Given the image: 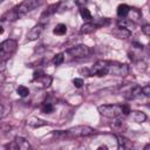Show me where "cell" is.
<instances>
[{
	"label": "cell",
	"instance_id": "6da1fadb",
	"mask_svg": "<svg viewBox=\"0 0 150 150\" xmlns=\"http://www.w3.org/2000/svg\"><path fill=\"white\" fill-rule=\"evenodd\" d=\"M64 134L67 137H89L95 136L97 131L89 125H75L64 131Z\"/></svg>",
	"mask_w": 150,
	"mask_h": 150
},
{
	"label": "cell",
	"instance_id": "7a4b0ae2",
	"mask_svg": "<svg viewBox=\"0 0 150 150\" xmlns=\"http://www.w3.org/2000/svg\"><path fill=\"white\" fill-rule=\"evenodd\" d=\"M42 4V0H23L21 4H19L16 7H14L13 13L14 16H22L29 12H32L33 9H35L36 7H39Z\"/></svg>",
	"mask_w": 150,
	"mask_h": 150
},
{
	"label": "cell",
	"instance_id": "3957f363",
	"mask_svg": "<svg viewBox=\"0 0 150 150\" xmlns=\"http://www.w3.org/2000/svg\"><path fill=\"white\" fill-rule=\"evenodd\" d=\"M100 115L107 118H117L122 115V107L120 104H102L97 108Z\"/></svg>",
	"mask_w": 150,
	"mask_h": 150
},
{
	"label": "cell",
	"instance_id": "277c9868",
	"mask_svg": "<svg viewBox=\"0 0 150 150\" xmlns=\"http://www.w3.org/2000/svg\"><path fill=\"white\" fill-rule=\"evenodd\" d=\"M129 73H130V68L127 63L110 61L108 74H110L112 76H117V77H125L127 75H129Z\"/></svg>",
	"mask_w": 150,
	"mask_h": 150
},
{
	"label": "cell",
	"instance_id": "5b68a950",
	"mask_svg": "<svg viewBox=\"0 0 150 150\" xmlns=\"http://www.w3.org/2000/svg\"><path fill=\"white\" fill-rule=\"evenodd\" d=\"M16 47H18V43L13 39H7L2 41L0 43V61H4L8 59L11 55H13L14 52L16 50Z\"/></svg>",
	"mask_w": 150,
	"mask_h": 150
},
{
	"label": "cell",
	"instance_id": "8992f818",
	"mask_svg": "<svg viewBox=\"0 0 150 150\" xmlns=\"http://www.w3.org/2000/svg\"><path fill=\"white\" fill-rule=\"evenodd\" d=\"M109 63L110 61H107V60H98L96 61L91 68L89 69V73H90V76L93 75H96V76H104L108 74V70H109Z\"/></svg>",
	"mask_w": 150,
	"mask_h": 150
},
{
	"label": "cell",
	"instance_id": "52a82bcc",
	"mask_svg": "<svg viewBox=\"0 0 150 150\" xmlns=\"http://www.w3.org/2000/svg\"><path fill=\"white\" fill-rule=\"evenodd\" d=\"M67 54H69L74 59H83L90 54V48L86 45H77L69 48L67 50Z\"/></svg>",
	"mask_w": 150,
	"mask_h": 150
},
{
	"label": "cell",
	"instance_id": "ba28073f",
	"mask_svg": "<svg viewBox=\"0 0 150 150\" xmlns=\"http://www.w3.org/2000/svg\"><path fill=\"white\" fill-rule=\"evenodd\" d=\"M6 148L14 149V150H29L32 146H30L29 142L26 138L20 137V136H16V137H14L13 142L11 144H8Z\"/></svg>",
	"mask_w": 150,
	"mask_h": 150
},
{
	"label": "cell",
	"instance_id": "9c48e42d",
	"mask_svg": "<svg viewBox=\"0 0 150 150\" xmlns=\"http://www.w3.org/2000/svg\"><path fill=\"white\" fill-rule=\"evenodd\" d=\"M143 94H142V87L137 86V84H130L128 86V88L123 91V96L127 98V100H135V98H138L141 97Z\"/></svg>",
	"mask_w": 150,
	"mask_h": 150
},
{
	"label": "cell",
	"instance_id": "30bf717a",
	"mask_svg": "<svg viewBox=\"0 0 150 150\" xmlns=\"http://www.w3.org/2000/svg\"><path fill=\"white\" fill-rule=\"evenodd\" d=\"M52 77L49 76V75H47V74H45V73H42V71H36V73H34V79H33V81L35 82V83H38L41 88H47V87H49L50 86V83H52Z\"/></svg>",
	"mask_w": 150,
	"mask_h": 150
},
{
	"label": "cell",
	"instance_id": "8fae6325",
	"mask_svg": "<svg viewBox=\"0 0 150 150\" xmlns=\"http://www.w3.org/2000/svg\"><path fill=\"white\" fill-rule=\"evenodd\" d=\"M43 32V26L42 25H38V26H34L28 33H27V40L28 41H34V40H38L41 34Z\"/></svg>",
	"mask_w": 150,
	"mask_h": 150
},
{
	"label": "cell",
	"instance_id": "7c38bea8",
	"mask_svg": "<svg viewBox=\"0 0 150 150\" xmlns=\"http://www.w3.org/2000/svg\"><path fill=\"white\" fill-rule=\"evenodd\" d=\"M131 120L136 123H143L145 120H146V115L143 112V111H138V110H135V111H131L129 112Z\"/></svg>",
	"mask_w": 150,
	"mask_h": 150
},
{
	"label": "cell",
	"instance_id": "4fadbf2b",
	"mask_svg": "<svg viewBox=\"0 0 150 150\" xmlns=\"http://www.w3.org/2000/svg\"><path fill=\"white\" fill-rule=\"evenodd\" d=\"M97 29V26L95 22H86L81 26L80 28V33L81 34H90L93 32H95Z\"/></svg>",
	"mask_w": 150,
	"mask_h": 150
},
{
	"label": "cell",
	"instance_id": "5bb4252c",
	"mask_svg": "<svg viewBox=\"0 0 150 150\" xmlns=\"http://www.w3.org/2000/svg\"><path fill=\"white\" fill-rule=\"evenodd\" d=\"M112 34L118 38V39H125V38H129L131 32L127 28H123V27H117L115 30H112Z\"/></svg>",
	"mask_w": 150,
	"mask_h": 150
},
{
	"label": "cell",
	"instance_id": "9a60e30c",
	"mask_svg": "<svg viewBox=\"0 0 150 150\" xmlns=\"http://www.w3.org/2000/svg\"><path fill=\"white\" fill-rule=\"evenodd\" d=\"M27 124L32 128H40V127H43V125H48V122H46L43 120H40V118H36V117H30L27 121Z\"/></svg>",
	"mask_w": 150,
	"mask_h": 150
},
{
	"label": "cell",
	"instance_id": "2e32d148",
	"mask_svg": "<svg viewBox=\"0 0 150 150\" xmlns=\"http://www.w3.org/2000/svg\"><path fill=\"white\" fill-rule=\"evenodd\" d=\"M116 138H117V143H118V149H129L132 146L131 142L128 138H125L121 135H117Z\"/></svg>",
	"mask_w": 150,
	"mask_h": 150
},
{
	"label": "cell",
	"instance_id": "e0dca14e",
	"mask_svg": "<svg viewBox=\"0 0 150 150\" xmlns=\"http://www.w3.org/2000/svg\"><path fill=\"white\" fill-rule=\"evenodd\" d=\"M130 13V7L125 4H122L117 7V15L118 18H127L128 14Z\"/></svg>",
	"mask_w": 150,
	"mask_h": 150
},
{
	"label": "cell",
	"instance_id": "ac0fdd59",
	"mask_svg": "<svg viewBox=\"0 0 150 150\" xmlns=\"http://www.w3.org/2000/svg\"><path fill=\"white\" fill-rule=\"evenodd\" d=\"M111 128L115 130V131H118V132H123L125 129H127V125L123 123V121H115L112 124H111Z\"/></svg>",
	"mask_w": 150,
	"mask_h": 150
},
{
	"label": "cell",
	"instance_id": "d6986e66",
	"mask_svg": "<svg viewBox=\"0 0 150 150\" xmlns=\"http://www.w3.org/2000/svg\"><path fill=\"white\" fill-rule=\"evenodd\" d=\"M53 33L55 35H64L67 33V26L63 23H59L55 26V28L53 29Z\"/></svg>",
	"mask_w": 150,
	"mask_h": 150
},
{
	"label": "cell",
	"instance_id": "ffe728a7",
	"mask_svg": "<svg viewBox=\"0 0 150 150\" xmlns=\"http://www.w3.org/2000/svg\"><path fill=\"white\" fill-rule=\"evenodd\" d=\"M57 7H59V4H54V5H50V6L48 7V9H47V11H45V12L42 13L41 18H45V16H49V15L54 14V13L56 12Z\"/></svg>",
	"mask_w": 150,
	"mask_h": 150
},
{
	"label": "cell",
	"instance_id": "44dd1931",
	"mask_svg": "<svg viewBox=\"0 0 150 150\" xmlns=\"http://www.w3.org/2000/svg\"><path fill=\"white\" fill-rule=\"evenodd\" d=\"M80 15H81L82 19H84V20H91V13H90V11H89L88 8H86V7H81V8H80Z\"/></svg>",
	"mask_w": 150,
	"mask_h": 150
},
{
	"label": "cell",
	"instance_id": "7402d4cb",
	"mask_svg": "<svg viewBox=\"0 0 150 150\" xmlns=\"http://www.w3.org/2000/svg\"><path fill=\"white\" fill-rule=\"evenodd\" d=\"M117 25H118V27H123V28H127V29H129L130 26L134 27V22H132L131 20H127V19L120 20V21L117 22ZM129 30H130V29H129Z\"/></svg>",
	"mask_w": 150,
	"mask_h": 150
},
{
	"label": "cell",
	"instance_id": "603a6c76",
	"mask_svg": "<svg viewBox=\"0 0 150 150\" xmlns=\"http://www.w3.org/2000/svg\"><path fill=\"white\" fill-rule=\"evenodd\" d=\"M16 93H18L19 96L26 97V96L29 94V89H28L27 87H25V86H19V87L16 88Z\"/></svg>",
	"mask_w": 150,
	"mask_h": 150
},
{
	"label": "cell",
	"instance_id": "cb8c5ba5",
	"mask_svg": "<svg viewBox=\"0 0 150 150\" xmlns=\"http://www.w3.org/2000/svg\"><path fill=\"white\" fill-rule=\"evenodd\" d=\"M63 55H64L63 53H59V54L54 55V57H53L52 62H53L55 66H59V64H61V63L63 62V60H64V56H63Z\"/></svg>",
	"mask_w": 150,
	"mask_h": 150
},
{
	"label": "cell",
	"instance_id": "d4e9b609",
	"mask_svg": "<svg viewBox=\"0 0 150 150\" xmlns=\"http://www.w3.org/2000/svg\"><path fill=\"white\" fill-rule=\"evenodd\" d=\"M41 110H42V112H45V114H50V112L54 111V105H53L52 103H49V102L43 103V105L41 107Z\"/></svg>",
	"mask_w": 150,
	"mask_h": 150
},
{
	"label": "cell",
	"instance_id": "484cf974",
	"mask_svg": "<svg viewBox=\"0 0 150 150\" xmlns=\"http://www.w3.org/2000/svg\"><path fill=\"white\" fill-rule=\"evenodd\" d=\"M73 84L76 87V88H81L83 86V80L82 79H74L73 80Z\"/></svg>",
	"mask_w": 150,
	"mask_h": 150
},
{
	"label": "cell",
	"instance_id": "4316f807",
	"mask_svg": "<svg viewBox=\"0 0 150 150\" xmlns=\"http://www.w3.org/2000/svg\"><path fill=\"white\" fill-rule=\"evenodd\" d=\"M142 94L145 96V97H149L150 96V86H145V87H143L142 88Z\"/></svg>",
	"mask_w": 150,
	"mask_h": 150
},
{
	"label": "cell",
	"instance_id": "83f0119b",
	"mask_svg": "<svg viewBox=\"0 0 150 150\" xmlns=\"http://www.w3.org/2000/svg\"><path fill=\"white\" fill-rule=\"evenodd\" d=\"M142 32L144 33V35L149 36V35H150V25H144V26L142 27Z\"/></svg>",
	"mask_w": 150,
	"mask_h": 150
},
{
	"label": "cell",
	"instance_id": "f1b7e54d",
	"mask_svg": "<svg viewBox=\"0 0 150 150\" xmlns=\"http://www.w3.org/2000/svg\"><path fill=\"white\" fill-rule=\"evenodd\" d=\"M74 2H75L76 6H79V7H83V6L88 2V0H74Z\"/></svg>",
	"mask_w": 150,
	"mask_h": 150
},
{
	"label": "cell",
	"instance_id": "f546056e",
	"mask_svg": "<svg viewBox=\"0 0 150 150\" xmlns=\"http://www.w3.org/2000/svg\"><path fill=\"white\" fill-rule=\"evenodd\" d=\"M5 116H6V109H5V107L2 104H0V120L4 118Z\"/></svg>",
	"mask_w": 150,
	"mask_h": 150
},
{
	"label": "cell",
	"instance_id": "4dcf8cb0",
	"mask_svg": "<svg viewBox=\"0 0 150 150\" xmlns=\"http://www.w3.org/2000/svg\"><path fill=\"white\" fill-rule=\"evenodd\" d=\"M121 107H122V114L123 115H129V112H130L129 107L128 105H121Z\"/></svg>",
	"mask_w": 150,
	"mask_h": 150
},
{
	"label": "cell",
	"instance_id": "1f68e13d",
	"mask_svg": "<svg viewBox=\"0 0 150 150\" xmlns=\"http://www.w3.org/2000/svg\"><path fill=\"white\" fill-rule=\"evenodd\" d=\"M5 80H6V76H5L2 73H0V86H1V84L5 82Z\"/></svg>",
	"mask_w": 150,
	"mask_h": 150
},
{
	"label": "cell",
	"instance_id": "d6a6232c",
	"mask_svg": "<svg viewBox=\"0 0 150 150\" xmlns=\"http://www.w3.org/2000/svg\"><path fill=\"white\" fill-rule=\"evenodd\" d=\"M4 33V28H2V26H0V35Z\"/></svg>",
	"mask_w": 150,
	"mask_h": 150
}]
</instances>
